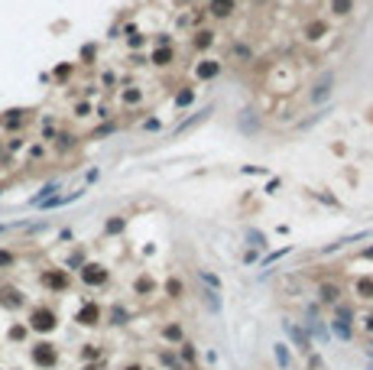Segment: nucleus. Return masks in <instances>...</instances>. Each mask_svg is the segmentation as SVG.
Here are the masks:
<instances>
[{"instance_id":"1","label":"nucleus","mask_w":373,"mask_h":370,"mask_svg":"<svg viewBox=\"0 0 373 370\" xmlns=\"http://www.w3.org/2000/svg\"><path fill=\"white\" fill-rule=\"evenodd\" d=\"M30 325L36 331H52V328H56V315H52L49 308H39V312H33V322Z\"/></svg>"},{"instance_id":"2","label":"nucleus","mask_w":373,"mask_h":370,"mask_svg":"<svg viewBox=\"0 0 373 370\" xmlns=\"http://www.w3.org/2000/svg\"><path fill=\"white\" fill-rule=\"evenodd\" d=\"M33 357H36V364H46V367L56 364V351H52L49 345H39L36 351H33Z\"/></svg>"},{"instance_id":"3","label":"nucleus","mask_w":373,"mask_h":370,"mask_svg":"<svg viewBox=\"0 0 373 370\" xmlns=\"http://www.w3.org/2000/svg\"><path fill=\"white\" fill-rule=\"evenodd\" d=\"M211 13L215 16H230L234 13V0H211Z\"/></svg>"},{"instance_id":"4","label":"nucleus","mask_w":373,"mask_h":370,"mask_svg":"<svg viewBox=\"0 0 373 370\" xmlns=\"http://www.w3.org/2000/svg\"><path fill=\"white\" fill-rule=\"evenodd\" d=\"M331 91V75H325L322 82L315 85V91H312V101H325V94Z\"/></svg>"},{"instance_id":"5","label":"nucleus","mask_w":373,"mask_h":370,"mask_svg":"<svg viewBox=\"0 0 373 370\" xmlns=\"http://www.w3.org/2000/svg\"><path fill=\"white\" fill-rule=\"evenodd\" d=\"M82 276H85V283H104V279H108V273H104L101 267H88Z\"/></svg>"},{"instance_id":"6","label":"nucleus","mask_w":373,"mask_h":370,"mask_svg":"<svg viewBox=\"0 0 373 370\" xmlns=\"http://www.w3.org/2000/svg\"><path fill=\"white\" fill-rule=\"evenodd\" d=\"M78 322H82V325H94L97 322V305H85L82 312H78Z\"/></svg>"},{"instance_id":"7","label":"nucleus","mask_w":373,"mask_h":370,"mask_svg":"<svg viewBox=\"0 0 373 370\" xmlns=\"http://www.w3.org/2000/svg\"><path fill=\"white\" fill-rule=\"evenodd\" d=\"M286 331H289V338L296 341V345L308 348V338H305V334H302V331H299V328H296V325H292V322H286Z\"/></svg>"},{"instance_id":"8","label":"nucleus","mask_w":373,"mask_h":370,"mask_svg":"<svg viewBox=\"0 0 373 370\" xmlns=\"http://www.w3.org/2000/svg\"><path fill=\"white\" fill-rule=\"evenodd\" d=\"M218 68H221L218 62H205V65H198V75H201V78H215Z\"/></svg>"},{"instance_id":"9","label":"nucleus","mask_w":373,"mask_h":370,"mask_svg":"<svg viewBox=\"0 0 373 370\" xmlns=\"http://www.w3.org/2000/svg\"><path fill=\"white\" fill-rule=\"evenodd\" d=\"M357 293H360L363 299H373V279H360V283H357Z\"/></svg>"},{"instance_id":"10","label":"nucleus","mask_w":373,"mask_h":370,"mask_svg":"<svg viewBox=\"0 0 373 370\" xmlns=\"http://www.w3.org/2000/svg\"><path fill=\"white\" fill-rule=\"evenodd\" d=\"M354 0H334V13H348Z\"/></svg>"},{"instance_id":"11","label":"nucleus","mask_w":373,"mask_h":370,"mask_svg":"<svg viewBox=\"0 0 373 370\" xmlns=\"http://www.w3.org/2000/svg\"><path fill=\"white\" fill-rule=\"evenodd\" d=\"M322 299H325V302H331V299H337V289H334V286H325V289H322Z\"/></svg>"},{"instance_id":"12","label":"nucleus","mask_w":373,"mask_h":370,"mask_svg":"<svg viewBox=\"0 0 373 370\" xmlns=\"http://www.w3.org/2000/svg\"><path fill=\"white\" fill-rule=\"evenodd\" d=\"M276 357H279L282 367H289V354H286V348H282V345H276Z\"/></svg>"},{"instance_id":"13","label":"nucleus","mask_w":373,"mask_h":370,"mask_svg":"<svg viewBox=\"0 0 373 370\" xmlns=\"http://www.w3.org/2000/svg\"><path fill=\"white\" fill-rule=\"evenodd\" d=\"M169 56H172L169 49H159V52H156V65H166V62H169Z\"/></svg>"},{"instance_id":"14","label":"nucleus","mask_w":373,"mask_h":370,"mask_svg":"<svg viewBox=\"0 0 373 370\" xmlns=\"http://www.w3.org/2000/svg\"><path fill=\"white\" fill-rule=\"evenodd\" d=\"M46 283L49 286H65V276H56V273H52V276H46Z\"/></svg>"},{"instance_id":"15","label":"nucleus","mask_w":373,"mask_h":370,"mask_svg":"<svg viewBox=\"0 0 373 370\" xmlns=\"http://www.w3.org/2000/svg\"><path fill=\"white\" fill-rule=\"evenodd\" d=\"M211 42V33H201V36H195V46H208Z\"/></svg>"},{"instance_id":"16","label":"nucleus","mask_w":373,"mask_h":370,"mask_svg":"<svg viewBox=\"0 0 373 370\" xmlns=\"http://www.w3.org/2000/svg\"><path fill=\"white\" fill-rule=\"evenodd\" d=\"M250 241H253V247H263V234H256V231H253V234H250Z\"/></svg>"},{"instance_id":"17","label":"nucleus","mask_w":373,"mask_h":370,"mask_svg":"<svg viewBox=\"0 0 373 370\" xmlns=\"http://www.w3.org/2000/svg\"><path fill=\"white\" fill-rule=\"evenodd\" d=\"M7 263H10V253H4V250H0V267H7Z\"/></svg>"},{"instance_id":"18","label":"nucleus","mask_w":373,"mask_h":370,"mask_svg":"<svg viewBox=\"0 0 373 370\" xmlns=\"http://www.w3.org/2000/svg\"><path fill=\"white\" fill-rule=\"evenodd\" d=\"M367 328H370V331H373V315H370V319H367Z\"/></svg>"},{"instance_id":"19","label":"nucleus","mask_w":373,"mask_h":370,"mask_svg":"<svg viewBox=\"0 0 373 370\" xmlns=\"http://www.w3.org/2000/svg\"><path fill=\"white\" fill-rule=\"evenodd\" d=\"M127 370H140V367H127Z\"/></svg>"}]
</instances>
